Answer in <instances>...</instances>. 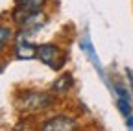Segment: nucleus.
Here are the masks:
<instances>
[{
  "mask_svg": "<svg viewBox=\"0 0 133 131\" xmlns=\"http://www.w3.org/2000/svg\"><path fill=\"white\" fill-rule=\"evenodd\" d=\"M118 109L122 111V114H126V116H129V114H131L129 100H126V98H118Z\"/></svg>",
  "mask_w": 133,
  "mask_h": 131,
  "instance_id": "nucleus-7",
  "label": "nucleus"
},
{
  "mask_svg": "<svg viewBox=\"0 0 133 131\" xmlns=\"http://www.w3.org/2000/svg\"><path fill=\"white\" fill-rule=\"evenodd\" d=\"M9 35H11V31L9 30H6V28H0V46H2L8 39H9Z\"/></svg>",
  "mask_w": 133,
  "mask_h": 131,
  "instance_id": "nucleus-8",
  "label": "nucleus"
},
{
  "mask_svg": "<svg viewBox=\"0 0 133 131\" xmlns=\"http://www.w3.org/2000/svg\"><path fill=\"white\" fill-rule=\"evenodd\" d=\"M17 4H19V9H17V13L24 11V17L33 11H39V8L44 4V0H17Z\"/></svg>",
  "mask_w": 133,
  "mask_h": 131,
  "instance_id": "nucleus-4",
  "label": "nucleus"
},
{
  "mask_svg": "<svg viewBox=\"0 0 133 131\" xmlns=\"http://www.w3.org/2000/svg\"><path fill=\"white\" fill-rule=\"evenodd\" d=\"M128 126H131V127H133V116H128Z\"/></svg>",
  "mask_w": 133,
  "mask_h": 131,
  "instance_id": "nucleus-9",
  "label": "nucleus"
},
{
  "mask_svg": "<svg viewBox=\"0 0 133 131\" xmlns=\"http://www.w3.org/2000/svg\"><path fill=\"white\" fill-rule=\"evenodd\" d=\"M70 76H63V78H59L57 81H56V83L52 85V89L54 91H57V92H63V91H66V89H69L70 87Z\"/></svg>",
  "mask_w": 133,
  "mask_h": 131,
  "instance_id": "nucleus-6",
  "label": "nucleus"
},
{
  "mask_svg": "<svg viewBox=\"0 0 133 131\" xmlns=\"http://www.w3.org/2000/svg\"><path fill=\"white\" fill-rule=\"evenodd\" d=\"M37 56H39V59L44 63V65H48V67H52V68H61L63 65H65V54L59 50L57 46H54V44H41L39 48H37Z\"/></svg>",
  "mask_w": 133,
  "mask_h": 131,
  "instance_id": "nucleus-1",
  "label": "nucleus"
},
{
  "mask_svg": "<svg viewBox=\"0 0 133 131\" xmlns=\"http://www.w3.org/2000/svg\"><path fill=\"white\" fill-rule=\"evenodd\" d=\"M52 102H54V98H50V94H44V92H30V94H26V98H24L22 104L28 109H46Z\"/></svg>",
  "mask_w": 133,
  "mask_h": 131,
  "instance_id": "nucleus-3",
  "label": "nucleus"
},
{
  "mask_svg": "<svg viewBox=\"0 0 133 131\" xmlns=\"http://www.w3.org/2000/svg\"><path fill=\"white\" fill-rule=\"evenodd\" d=\"M78 127L76 120L70 116H56L43 124V131H74Z\"/></svg>",
  "mask_w": 133,
  "mask_h": 131,
  "instance_id": "nucleus-2",
  "label": "nucleus"
},
{
  "mask_svg": "<svg viewBox=\"0 0 133 131\" xmlns=\"http://www.w3.org/2000/svg\"><path fill=\"white\" fill-rule=\"evenodd\" d=\"M15 52H17V56H19V57L30 59V57H33V56H37V48H33V46L28 44L26 41H19V43H17Z\"/></svg>",
  "mask_w": 133,
  "mask_h": 131,
  "instance_id": "nucleus-5",
  "label": "nucleus"
}]
</instances>
